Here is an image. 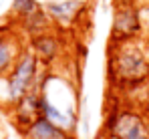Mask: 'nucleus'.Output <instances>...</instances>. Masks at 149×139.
Segmentation results:
<instances>
[{"instance_id": "6", "label": "nucleus", "mask_w": 149, "mask_h": 139, "mask_svg": "<svg viewBox=\"0 0 149 139\" xmlns=\"http://www.w3.org/2000/svg\"><path fill=\"white\" fill-rule=\"evenodd\" d=\"M50 22L58 30H71L83 20L87 12L85 0H49L42 4Z\"/></svg>"}, {"instance_id": "5", "label": "nucleus", "mask_w": 149, "mask_h": 139, "mask_svg": "<svg viewBox=\"0 0 149 139\" xmlns=\"http://www.w3.org/2000/svg\"><path fill=\"white\" fill-rule=\"evenodd\" d=\"M143 34L145 26L141 16V6H137V2H115L111 22V43L143 38Z\"/></svg>"}, {"instance_id": "4", "label": "nucleus", "mask_w": 149, "mask_h": 139, "mask_svg": "<svg viewBox=\"0 0 149 139\" xmlns=\"http://www.w3.org/2000/svg\"><path fill=\"white\" fill-rule=\"evenodd\" d=\"M42 71L45 67L38 61V57L30 48H26L16 61V65L12 67V71L6 75V101L14 105L32 89H36L42 77Z\"/></svg>"}, {"instance_id": "8", "label": "nucleus", "mask_w": 149, "mask_h": 139, "mask_svg": "<svg viewBox=\"0 0 149 139\" xmlns=\"http://www.w3.org/2000/svg\"><path fill=\"white\" fill-rule=\"evenodd\" d=\"M26 48L28 46L22 43L20 32L10 28L0 30V77H6L12 71V67L16 65V61Z\"/></svg>"}, {"instance_id": "1", "label": "nucleus", "mask_w": 149, "mask_h": 139, "mask_svg": "<svg viewBox=\"0 0 149 139\" xmlns=\"http://www.w3.org/2000/svg\"><path fill=\"white\" fill-rule=\"evenodd\" d=\"M38 95H40V115L74 135L79 125L77 85L67 75L56 73L54 67L52 69L45 67L42 77L38 81Z\"/></svg>"}, {"instance_id": "13", "label": "nucleus", "mask_w": 149, "mask_h": 139, "mask_svg": "<svg viewBox=\"0 0 149 139\" xmlns=\"http://www.w3.org/2000/svg\"><path fill=\"white\" fill-rule=\"evenodd\" d=\"M143 109H145V111H147V113H149V97H147V101L143 103Z\"/></svg>"}, {"instance_id": "2", "label": "nucleus", "mask_w": 149, "mask_h": 139, "mask_svg": "<svg viewBox=\"0 0 149 139\" xmlns=\"http://www.w3.org/2000/svg\"><path fill=\"white\" fill-rule=\"evenodd\" d=\"M107 75L119 91H135L149 83V43L145 38L111 43Z\"/></svg>"}, {"instance_id": "11", "label": "nucleus", "mask_w": 149, "mask_h": 139, "mask_svg": "<svg viewBox=\"0 0 149 139\" xmlns=\"http://www.w3.org/2000/svg\"><path fill=\"white\" fill-rule=\"evenodd\" d=\"M38 8H42L36 0H12V12L18 20H24L26 16L34 14Z\"/></svg>"}, {"instance_id": "3", "label": "nucleus", "mask_w": 149, "mask_h": 139, "mask_svg": "<svg viewBox=\"0 0 149 139\" xmlns=\"http://www.w3.org/2000/svg\"><path fill=\"white\" fill-rule=\"evenodd\" d=\"M101 139H149V113L137 103H113L101 127Z\"/></svg>"}, {"instance_id": "12", "label": "nucleus", "mask_w": 149, "mask_h": 139, "mask_svg": "<svg viewBox=\"0 0 149 139\" xmlns=\"http://www.w3.org/2000/svg\"><path fill=\"white\" fill-rule=\"evenodd\" d=\"M141 16H143V26H145V32L149 34V2L141 6Z\"/></svg>"}, {"instance_id": "7", "label": "nucleus", "mask_w": 149, "mask_h": 139, "mask_svg": "<svg viewBox=\"0 0 149 139\" xmlns=\"http://www.w3.org/2000/svg\"><path fill=\"white\" fill-rule=\"evenodd\" d=\"M28 48L38 57V61L42 63V67L52 69V67L56 65V61L63 59V52H65V41H63L61 32L47 30V32H42V34L30 36Z\"/></svg>"}, {"instance_id": "10", "label": "nucleus", "mask_w": 149, "mask_h": 139, "mask_svg": "<svg viewBox=\"0 0 149 139\" xmlns=\"http://www.w3.org/2000/svg\"><path fill=\"white\" fill-rule=\"evenodd\" d=\"M12 107H14V119H16V123L22 129L28 127L36 117H40V95H38V87L32 89L28 95H24Z\"/></svg>"}, {"instance_id": "9", "label": "nucleus", "mask_w": 149, "mask_h": 139, "mask_svg": "<svg viewBox=\"0 0 149 139\" xmlns=\"http://www.w3.org/2000/svg\"><path fill=\"white\" fill-rule=\"evenodd\" d=\"M24 131V139H74L69 131H65L63 127L54 125L47 117H36L28 127L22 129Z\"/></svg>"}]
</instances>
